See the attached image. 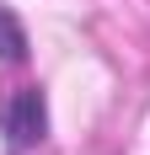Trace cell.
I'll list each match as a JSON object with an SVG mask.
<instances>
[{
    "instance_id": "7a4b0ae2",
    "label": "cell",
    "mask_w": 150,
    "mask_h": 155,
    "mask_svg": "<svg viewBox=\"0 0 150 155\" xmlns=\"http://www.w3.org/2000/svg\"><path fill=\"white\" fill-rule=\"evenodd\" d=\"M22 54H27V38H22V27L11 16L0 11V59H22Z\"/></svg>"
},
{
    "instance_id": "6da1fadb",
    "label": "cell",
    "mask_w": 150,
    "mask_h": 155,
    "mask_svg": "<svg viewBox=\"0 0 150 155\" xmlns=\"http://www.w3.org/2000/svg\"><path fill=\"white\" fill-rule=\"evenodd\" d=\"M0 118H5V134H11L16 150H27L32 139H43V102H38V91H16Z\"/></svg>"
}]
</instances>
